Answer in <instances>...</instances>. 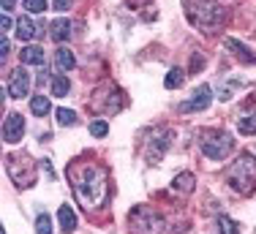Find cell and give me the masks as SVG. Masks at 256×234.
<instances>
[{
  "mask_svg": "<svg viewBox=\"0 0 256 234\" xmlns=\"http://www.w3.org/2000/svg\"><path fill=\"white\" fill-rule=\"evenodd\" d=\"M58 220H60V229L63 232H74L76 229V215H74V210H71L68 204H60Z\"/></svg>",
  "mask_w": 256,
  "mask_h": 234,
  "instance_id": "7c38bea8",
  "label": "cell"
},
{
  "mask_svg": "<svg viewBox=\"0 0 256 234\" xmlns=\"http://www.w3.org/2000/svg\"><path fill=\"white\" fill-rule=\"evenodd\" d=\"M50 98L46 96H33V101H30V112H33L36 117H46L50 114Z\"/></svg>",
  "mask_w": 256,
  "mask_h": 234,
  "instance_id": "2e32d148",
  "label": "cell"
},
{
  "mask_svg": "<svg viewBox=\"0 0 256 234\" xmlns=\"http://www.w3.org/2000/svg\"><path fill=\"white\" fill-rule=\"evenodd\" d=\"M0 49H3V52H0V58H8V52H11V44H8V38H6V36H3V41H0Z\"/></svg>",
  "mask_w": 256,
  "mask_h": 234,
  "instance_id": "4316f807",
  "label": "cell"
},
{
  "mask_svg": "<svg viewBox=\"0 0 256 234\" xmlns=\"http://www.w3.org/2000/svg\"><path fill=\"white\" fill-rule=\"evenodd\" d=\"M229 186L242 196H251L256 188V158L251 152H242L234 164L229 166Z\"/></svg>",
  "mask_w": 256,
  "mask_h": 234,
  "instance_id": "3957f363",
  "label": "cell"
},
{
  "mask_svg": "<svg viewBox=\"0 0 256 234\" xmlns=\"http://www.w3.org/2000/svg\"><path fill=\"white\" fill-rule=\"evenodd\" d=\"M182 82H186V71H182V68H172V71L166 74V79H164V84H166L169 90L180 88Z\"/></svg>",
  "mask_w": 256,
  "mask_h": 234,
  "instance_id": "ac0fdd59",
  "label": "cell"
},
{
  "mask_svg": "<svg viewBox=\"0 0 256 234\" xmlns=\"http://www.w3.org/2000/svg\"><path fill=\"white\" fill-rule=\"evenodd\" d=\"M186 14L199 30H212L226 22V8H221L212 0H186Z\"/></svg>",
  "mask_w": 256,
  "mask_h": 234,
  "instance_id": "7a4b0ae2",
  "label": "cell"
},
{
  "mask_svg": "<svg viewBox=\"0 0 256 234\" xmlns=\"http://www.w3.org/2000/svg\"><path fill=\"white\" fill-rule=\"evenodd\" d=\"M71 180H74V194L84 204H96L104 194V169L98 166H84V169H71Z\"/></svg>",
  "mask_w": 256,
  "mask_h": 234,
  "instance_id": "6da1fadb",
  "label": "cell"
},
{
  "mask_svg": "<svg viewBox=\"0 0 256 234\" xmlns=\"http://www.w3.org/2000/svg\"><path fill=\"white\" fill-rule=\"evenodd\" d=\"M30 88V74L25 68H11L8 74V93L11 98H25Z\"/></svg>",
  "mask_w": 256,
  "mask_h": 234,
  "instance_id": "ba28073f",
  "label": "cell"
},
{
  "mask_svg": "<svg viewBox=\"0 0 256 234\" xmlns=\"http://www.w3.org/2000/svg\"><path fill=\"white\" fill-rule=\"evenodd\" d=\"M54 8H58V11H68L71 8V6H74V0H54Z\"/></svg>",
  "mask_w": 256,
  "mask_h": 234,
  "instance_id": "484cf974",
  "label": "cell"
},
{
  "mask_svg": "<svg viewBox=\"0 0 256 234\" xmlns=\"http://www.w3.org/2000/svg\"><path fill=\"white\" fill-rule=\"evenodd\" d=\"M0 24H3V33H8V30H11V16H8V14H3Z\"/></svg>",
  "mask_w": 256,
  "mask_h": 234,
  "instance_id": "83f0119b",
  "label": "cell"
},
{
  "mask_svg": "<svg viewBox=\"0 0 256 234\" xmlns=\"http://www.w3.org/2000/svg\"><path fill=\"white\" fill-rule=\"evenodd\" d=\"M50 36H52V41H68L71 38V22L68 20H54L50 24Z\"/></svg>",
  "mask_w": 256,
  "mask_h": 234,
  "instance_id": "30bf717a",
  "label": "cell"
},
{
  "mask_svg": "<svg viewBox=\"0 0 256 234\" xmlns=\"http://www.w3.org/2000/svg\"><path fill=\"white\" fill-rule=\"evenodd\" d=\"M20 60L25 66H41V63H44V49H41V46H25L20 52Z\"/></svg>",
  "mask_w": 256,
  "mask_h": 234,
  "instance_id": "4fadbf2b",
  "label": "cell"
},
{
  "mask_svg": "<svg viewBox=\"0 0 256 234\" xmlns=\"http://www.w3.org/2000/svg\"><path fill=\"white\" fill-rule=\"evenodd\" d=\"M237 128H240V134H246V136H254V134H256V109H254V112H248V114H242Z\"/></svg>",
  "mask_w": 256,
  "mask_h": 234,
  "instance_id": "e0dca14e",
  "label": "cell"
},
{
  "mask_svg": "<svg viewBox=\"0 0 256 234\" xmlns=\"http://www.w3.org/2000/svg\"><path fill=\"white\" fill-rule=\"evenodd\" d=\"M224 44H226V49H234V52L240 54L242 60H254L251 49H248V46H242V44H240V41H237V38H226V41H224Z\"/></svg>",
  "mask_w": 256,
  "mask_h": 234,
  "instance_id": "ffe728a7",
  "label": "cell"
},
{
  "mask_svg": "<svg viewBox=\"0 0 256 234\" xmlns=\"http://www.w3.org/2000/svg\"><path fill=\"white\" fill-rule=\"evenodd\" d=\"M106 131H109V126H106L104 120L90 122V134H93V136H106Z\"/></svg>",
  "mask_w": 256,
  "mask_h": 234,
  "instance_id": "d4e9b609",
  "label": "cell"
},
{
  "mask_svg": "<svg viewBox=\"0 0 256 234\" xmlns=\"http://www.w3.org/2000/svg\"><path fill=\"white\" fill-rule=\"evenodd\" d=\"M232 144H234L232 134L218 131V128H210V131H204V136H202V150H204L207 158H212V161H224V158L229 156Z\"/></svg>",
  "mask_w": 256,
  "mask_h": 234,
  "instance_id": "277c9868",
  "label": "cell"
},
{
  "mask_svg": "<svg viewBox=\"0 0 256 234\" xmlns=\"http://www.w3.org/2000/svg\"><path fill=\"white\" fill-rule=\"evenodd\" d=\"M218 224H221V232L224 234H237V232H240V229H237V224H234V220H229L226 215H221V218H218Z\"/></svg>",
  "mask_w": 256,
  "mask_h": 234,
  "instance_id": "cb8c5ba5",
  "label": "cell"
},
{
  "mask_svg": "<svg viewBox=\"0 0 256 234\" xmlns=\"http://www.w3.org/2000/svg\"><path fill=\"white\" fill-rule=\"evenodd\" d=\"M68 90H71V82L63 76V74H54L52 76V96L54 98H66L68 96Z\"/></svg>",
  "mask_w": 256,
  "mask_h": 234,
  "instance_id": "9a60e30c",
  "label": "cell"
},
{
  "mask_svg": "<svg viewBox=\"0 0 256 234\" xmlns=\"http://www.w3.org/2000/svg\"><path fill=\"white\" fill-rule=\"evenodd\" d=\"M212 104V88L210 84H202V88H196V93L188 98L186 104H180V112H202Z\"/></svg>",
  "mask_w": 256,
  "mask_h": 234,
  "instance_id": "52a82bcc",
  "label": "cell"
},
{
  "mask_svg": "<svg viewBox=\"0 0 256 234\" xmlns=\"http://www.w3.org/2000/svg\"><path fill=\"white\" fill-rule=\"evenodd\" d=\"M11 8H14V0H3V11H6V14H8Z\"/></svg>",
  "mask_w": 256,
  "mask_h": 234,
  "instance_id": "f1b7e54d",
  "label": "cell"
},
{
  "mask_svg": "<svg viewBox=\"0 0 256 234\" xmlns=\"http://www.w3.org/2000/svg\"><path fill=\"white\" fill-rule=\"evenodd\" d=\"M54 63H58L60 71H71L76 66V58H74V52H71V49L60 46L58 52H54Z\"/></svg>",
  "mask_w": 256,
  "mask_h": 234,
  "instance_id": "5bb4252c",
  "label": "cell"
},
{
  "mask_svg": "<svg viewBox=\"0 0 256 234\" xmlns=\"http://www.w3.org/2000/svg\"><path fill=\"white\" fill-rule=\"evenodd\" d=\"M131 229H134V234H161L164 220H161V215L144 210V207H136L131 212Z\"/></svg>",
  "mask_w": 256,
  "mask_h": 234,
  "instance_id": "8992f818",
  "label": "cell"
},
{
  "mask_svg": "<svg viewBox=\"0 0 256 234\" xmlns=\"http://www.w3.org/2000/svg\"><path fill=\"white\" fill-rule=\"evenodd\" d=\"M36 234H52V218L50 215H38V218H36Z\"/></svg>",
  "mask_w": 256,
  "mask_h": 234,
  "instance_id": "7402d4cb",
  "label": "cell"
},
{
  "mask_svg": "<svg viewBox=\"0 0 256 234\" xmlns=\"http://www.w3.org/2000/svg\"><path fill=\"white\" fill-rule=\"evenodd\" d=\"M25 8L30 14H41V11H46V0H25Z\"/></svg>",
  "mask_w": 256,
  "mask_h": 234,
  "instance_id": "603a6c76",
  "label": "cell"
},
{
  "mask_svg": "<svg viewBox=\"0 0 256 234\" xmlns=\"http://www.w3.org/2000/svg\"><path fill=\"white\" fill-rule=\"evenodd\" d=\"M54 120H58L60 126H74L79 117H76V112H71V109H58V112H54Z\"/></svg>",
  "mask_w": 256,
  "mask_h": 234,
  "instance_id": "44dd1931",
  "label": "cell"
},
{
  "mask_svg": "<svg viewBox=\"0 0 256 234\" xmlns=\"http://www.w3.org/2000/svg\"><path fill=\"white\" fill-rule=\"evenodd\" d=\"M6 169H8V174L14 177V182H16V188H28L30 182L36 180V164L30 161L28 156H20V158H6Z\"/></svg>",
  "mask_w": 256,
  "mask_h": 234,
  "instance_id": "5b68a950",
  "label": "cell"
},
{
  "mask_svg": "<svg viewBox=\"0 0 256 234\" xmlns=\"http://www.w3.org/2000/svg\"><path fill=\"white\" fill-rule=\"evenodd\" d=\"M172 188L191 194V190H194V174H178V177H174V182H172Z\"/></svg>",
  "mask_w": 256,
  "mask_h": 234,
  "instance_id": "d6986e66",
  "label": "cell"
},
{
  "mask_svg": "<svg viewBox=\"0 0 256 234\" xmlns=\"http://www.w3.org/2000/svg\"><path fill=\"white\" fill-rule=\"evenodd\" d=\"M36 36H38V28L30 22V16H20V20H16V38L30 41V38H36Z\"/></svg>",
  "mask_w": 256,
  "mask_h": 234,
  "instance_id": "8fae6325",
  "label": "cell"
},
{
  "mask_svg": "<svg viewBox=\"0 0 256 234\" xmlns=\"http://www.w3.org/2000/svg\"><path fill=\"white\" fill-rule=\"evenodd\" d=\"M22 134H25V120H22V114L11 112L8 117H6V122H3V142L16 144V142L22 139Z\"/></svg>",
  "mask_w": 256,
  "mask_h": 234,
  "instance_id": "9c48e42d",
  "label": "cell"
}]
</instances>
